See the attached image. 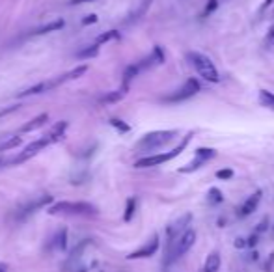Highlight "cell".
Masks as SVG:
<instances>
[{
	"instance_id": "6da1fadb",
	"label": "cell",
	"mask_w": 274,
	"mask_h": 272,
	"mask_svg": "<svg viewBox=\"0 0 274 272\" xmlns=\"http://www.w3.org/2000/svg\"><path fill=\"white\" fill-rule=\"evenodd\" d=\"M196 242V231L194 229H185L181 235H177L176 239L168 240V252H166V265H172L174 261H177L181 256H185L189 250L194 246Z\"/></svg>"
},
{
	"instance_id": "7a4b0ae2",
	"label": "cell",
	"mask_w": 274,
	"mask_h": 272,
	"mask_svg": "<svg viewBox=\"0 0 274 272\" xmlns=\"http://www.w3.org/2000/svg\"><path fill=\"white\" fill-rule=\"evenodd\" d=\"M50 214H77V216H96L97 211L96 205L86 203V201H58L50 209Z\"/></svg>"
},
{
	"instance_id": "3957f363",
	"label": "cell",
	"mask_w": 274,
	"mask_h": 272,
	"mask_svg": "<svg viewBox=\"0 0 274 272\" xmlns=\"http://www.w3.org/2000/svg\"><path fill=\"white\" fill-rule=\"evenodd\" d=\"M192 134H189V136H185V140L179 144L177 147L174 149V151H168V153H159V155H151V157H144V159H140V160H136V168H153V166H161L164 164V162H168V160H172V159H176L185 147H187V144L191 142Z\"/></svg>"
},
{
	"instance_id": "277c9868",
	"label": "cell",
	"mask_w": 274,
	"mask_h": 272,
	"mask_svg": "<svg viewBox=\"0 0 274 272\" xmlns=\"http://www.w3.org/2000/svg\"><path fill=\"white\" fill-rule=\"evenodd\" d=\"M189 60L192 62V65L196 67V71L200 73V77H203V80L207 82H218V71L213 65V62L207 58L205 54H200V52H191L189 54Z\"/></svg>"
},
{
	"instance_id": "5b68a950",
	"label": "cell",
	"mask_w": 274,
	"mask_h": 272,
	"mask_svg": "<svg viewBox=\"0 0 274 272\" xmlns=\"http://www.w3.org/2000/svg\"><path fill=\"white\" fill-rule=\"evenodd\" d=\"M176 138V130H157V132H149L145 134L142 140L138 142V149H145V151H153L162 145L170 144Z\"/></svg>"
},
{
	"instance_id": "8992f818",
	"label": "cell",
	"mask_w": 274,
	"mask_h": 272,
	"mask_svg": "<svg viewBox=\"0 0 274 272\" xmlns=\"http://www.w3.org/2000/svg\"><path fill=\"white\" fill-rule=\"evenodd\" d=\"M56 140L50 136V134H47V136H43V138H39V140H36V142H32V144H28L26 147H24V151L13 162H24V160H28L30 157H34V155H37L39 151H43L45 147H48L50 144H54Z\"/></svg>"
},
{
	"instance_id": "52a82bcc",
	"label": "cell",
	"mask_w": 274,
	"mask_h": 272,
	"mask_svg": "<svg viewBox=\"0 0 274 272\" xmlns=\"http://www.w3.org/2000/svg\"><path fill=\"white\" fill-rule=\"evenodd\" d=\"M200 92V82L196 80V79H189L187 82L183 84L181 88H179L177 92H174V94L166 97L168 103H177V101H185V99H189L192 95H196Z\"/></svg>"
},
{
	"instance_id": "ba28073f",
	"label": "cell",
	"mask_w": 274,
	"mask_h": 272,
	"mask_svg": "<svg viewBox=\"0 0 274 272\" xmlns=\"http://www.w3.org/2000/svg\"><path fill=\"white\" fill-rule=\"evenodd\" d=\"M157 250H159V235H153L145 244H144L142 248L136 250V252H132V254H129L127 257H129V259H142V257L153 256Z\"/></svg>"
},
{
	"instance_id": "9c48e42d",
	"label": "cell",
	"mask_w": 274,
	"mask_h": 272,
	"mask_svg": "<svg viewBox=\"0 0 274 272\" xmlns=\"http://www.w3.org/2000/svg\"><path fill=\"white\" fill-rule=\"evenodd\" d=\"M192 220V214H185V216H181L176 224H172L168 227V240H172V239H176L177 235H181L185 229H187V225L189 222Z\"/></svg>"
},
{
	"instance_id": "30bf717a",
	"label": "cell",
	"mask_w": 274,
	"mask_h": 272,
	"mask_svg": "<svg viewBox=\"0 0 274 272\" xmlns=\"http://www.w3.org/2000/svg\"><path fill=\"white\" fill-rule=\"evenodd\" d=\"M52 201V196H41V198H37V200L30 201L28 205H24L23 209H21V216H28V214L36 213L37 209H41V207H45V205H48Z\"/></svg>"
},
{
	"instance_id": "8fae6325",
	"label": "cell",
	"mask_w": 274,
	"mask_h": 272,
	"mask_svg": "<svg viewBox=\"0 0 274 272\" xmlns=\"http://www.w3.org/2000/svg\"><path fill=\"white\" fill-rule=\"evenodd\" d=\"M259 200H261V190H258V192H254L252 196H248V200L244 201V205H242V209H241V216H246V214H252L256 209H258V205H259Z\"/></svg>"
},
{
	"instance_id": "7c38bea8",
	"label": "cell",
	"mask_w": 274,
	"mask_h": 272,
	"mask_svg": "<svg viewBox=\"0 0 274 272\" xmlns=\"http://www.w3.org/2000/svg\"><path fill=\"white\" fill-rule=\"evenodd\" d=\"M220 254L218 252H211L205 259V265H203V272H218L220 269Z\"/></svg>"
},
{
	"instance_id": "4fadbf2b",
	"label": "cell",
	"mask_w": 274,
	"mask_h": 272,
	"mask_svg": "<svg viewBox=\"0 0 274 272\" xmlns=\"http://www.w3.org/2000/svg\"><path fill=\"white\" fill-rule=\"evenodd\" d=\"M47 121H48L47 114H39V116H37V118H34L32 121L24 123L23 129H21V132H30V130H36V129H39V127H43Z\"/></svg>"
},
{
	"instance_id": "5bb4252c",
	"label": "cell",
	"mask_w": 274,
	"mask_h": 272,
	"mask_svg": "<svg viewBox=\"0 0 274 272\" xmlns=\"http://www.w3.org/2000/svg\"><path fill=\"white\" fill-rule=\"evenodd\" d=\"M64 21L58 19V21H52V23L45 24V26H39L36 32H32L34 36H43V34H48V32H56V30H62L64 28Z\"/></svg>"
},
{
	"instance_id": "9a60e30c",
	"label": "cell",
	"mask_w": 274,
	"mask_h": 272,
	"mask_svg": "<svg viewBox=\"0 0 274 272\" xmlns=\"http://www.w3.org/2000/svg\"><path fill=\"white\" fill-rule=\"evenodd\" d=\"M65 244H67V231L60 229L58 233L52 237V240H50V250H64Z\"/></svg>"
},
{
	"instance_id": "2e32d148",
	"label": "cell",
	"mask_w": 274,
	"mask_h": 272,
	"mask_svg": "<svg viewBox=\"0 0 274 272\" xmlns=\"http://www.w3.org/2000/svg\"><path fill=\"white\" fill-rule=\"evenodd\" d=\"M125 90H127V88H121V90H118V92H108L107 95H103V97L99 99V103H101V105L118 103V101H121V99H123V95H125Z\"/></svg>"
},
{
	"instance_id": "e0dca14e",
	"label": "cell",
	"mask_w": 274,
	"mask_h": 272,
	"mask_svg": "<svg viewBox=\"0 0 274 272\" xmlns=\"http://www.w3.org/2000/svg\"><path fill=\"white\" fill-rule=\"evenodd\" d=\"M99 54V45H88V47H84L82 50H79L77 52V58L81 60H88V58H94Z\"/></svg>"
},
{
	"instance_id": "ac0fdd59",
	"label": "cell",
	"mask_w": 274,
	"mask_h": 272,
	"mask_svg": "<svg viewBox=\"0 0 274 272\" xmlns=\"http://www.w3.org/2000/svg\"><path fill=\"white\" fill-rule=\"evenodd\" d=\"M205 162H207L205 159H202V157H196V159L192 160L191 164H189V166H185V168H181L179 172H181V174H189V172H196V170H200V168H202V166L205 164Z\"/></svg>"
},
{
	"instance_id": "d6986e66",
	"label": "cell",
	"mask_w": 274,
	"mask_h": 272,
	"mask_svg": "<svg viewBox=\"0 0 274 272\" xmlns=\"http://www.w3.org/2000/svg\"><path fill=\"white\" fill-rule=\"evenodd\" d=\"M134 209H136V200H134V198L127 200V207H125V214H123V220H125V222H131L132 214H134Z\"/></svg>"
},
{
	"instance_id": "ffe728a7",
	"label": "cell",
	"mask_w": 274,
	"mask_h": 272,
	"mask_svg": "<svg viewBox=\"0 0 274 272\" xmlns=\"http://www.w3.org/2000/svg\"><path fill=\"white\" fill-rule=\"evenodd\" d=\"M112 39H118V32H116V30H110V32L101 34V36L97 37L96 45H103V43H108V41H112Z\"/></svg>"
},
{
	"instance_id": "44dd1931",
	"label": "cell",
	"mask_w": 274,
	"mask_h": 272,
	"mask_svg": "<svg viewBox=\"0 0 274 272\" xmlns=\"http://www.w3.org/2000/svg\"><path fill=\"white\" fill-rule=\"evenodd\" d=\"M259 99H261V103L265 107L274 108V94L267 92V90H261V92H259Z\"/></svg>"
},
{
	"instance_id": "7402d4cb",
	"label": "cell",
	"mask_w": 274,
	"mask_h": 272,
	"mask_svg": "<svg viewBox=\"0 0 274 272\" xmlns=\"http://www.w3.org/2000/svg\"><path fill=\"white\" fill-rule=\"evenodd\" d=\"M216 155L215 149H209V147H200L198 151H196V157H202V159H205V160H209V159H213Z\"/></svg>"
},
{
	"instance_id": "603a6c76",
	"label": "cell",
	"mask_w": 274,
	"mask_h": 272,
	"mask_svg": "<svg viewBox=\"0 0 274 272\" xmlns=\"http://www.w3.org/2000/svg\"><path fill=\"white\" fill-rule=\"evenodd\" d=\"M21 144V138H17V136H12L8 142H4L0 145V151H6V149H12V147H17Z\"/></svg>"
},
{
	"instance_id": "cb8c5ba5",
	"label": "cell",
	"mask_w": 274,
	"mask_h": 272,
	"mask_svg": "<svg viewBox=\"0 0 274 272\" xmlns=\"http://www.w3.org/2000/svg\"><path fill=\"white\" fill-rule=\"evenodd\" d=\"M231 177H233V170H229V168H224V170L216 172V179H220V181H227Z\"/></svg>"
},
{
	"instance_id": "d4e9b609",
	"label": "cell",
	"mask_w": 274,
	"mask_h": 272,
	"mask_svg": "<svg viewBox=\"0 0 274 272\" xmlns=\"http://www.w3.org/2000/svg\"><path fill=\"white\" fill-rule=\"evenodd\" d=\"M209 200L213 201V203L222 201V192H220L218 189H211V190H209Z\"/></svg>"
},
{
	"instance_id": "484cf974",
	"label": "cell",
	"mask_w": 274,
	"mask_h": 272,
	"mask_svg": "<svg viewBox=\"0 0 274 272\" xmlns=\"http://www.w3.org/2000/svg\"><path fill=\"white\" fill-rule=\"evenodd\" d=\"M110 123H112V125H114L118 130H121V132H127V130H129V125H127V123H123V121H119V119H112Z\"/></svg>"
},
{
	"instance_id": "4316f807",
	"label": "cell",
	"mask_w": 274,
	"mask_h": 272,
	"mask_svg": "<svg viewBox=\"0 0 274 272\" xmlns=\"http://www.w3.org/2000/svg\"><path fill=\"white\" fill-rule=\"evenodd\" d=\"M265 43L269 45V47H274V24L269 28V32H267V37H265Z\"/></svg>"
},
{
	"instance_id": "83f0119b",
	"label": "cell",
	"mask_w": 274,
	"mask_h": 272,
	"mask_svg": "<svg viewBox=\"0 0 274 272\" xmlns=\"http://www.w3.org/2000/svg\"><path fill=\"white\" fill-rule=\"evenodd\" d=\"M216 8H218V0H209V4H207V8H205L203 15H209V13H213Z\"/></svg>"
},
{
	"instance_id": "f1b7e54d",
	"label": "cell",
	"mask_w": 274,
	"mask_h": 272,
	"mask_svg": "<svg viewBox=\"0 0 274 272\" xmlns=\"http://www.w3.org/2000/svg\"><path fill=\"white\" fill-rule=\"evenodd\" d=\"M17 108H19V107H8L6 110H0V118H4L6 114H12V112H15Z\"/></svg>"
},
{
	"instance_id": "f546056e",
	"label": "cell",
	"mask_w": 274,
	"mask_h": 272,
	"mask_svg": "<svg viewBox=\"0 0 274 272\" xmlns=\"http://www.w3.org/2000/svg\"><path fill=\"white\" fill-rule=\"evenodd\" d=\"M97 21V17L96 15H88L86 19H84V24H90V23H96Z\"/></svg>"
},
{
	"instance_id": "4dcf8cb0",
	"label": "cell",
	"mask_w": 274,
	"mask_h": 272,
	"mask_svg": "<svg viewBox=\"0 0 274 272\" xmlns=\"http://www.w3.org/2000/svg\"><path fill=\"white\" fill-rule=\"evenodd\" d=\"M86 2H92V0H69V6H75V4H86Z\"/></svg>"
},
{
	"instance_id": "1f68e13d",
	"label": "cell",
	"mask_w": 274,
	"mask_h": 272,
	"mask_svg": "<svg viewBox=\"0 0 274 272\" xmlns=\"http://www.w3.org/2000/svg\"><path fill=\"white\" fill-rule=\"evenodd\" d=\"M256 242H258V239H256V237H252L250 240H246V246H256Z\"/></svg>"
},
{
	"instance_id": "d6a6232c",
	"label": "cell",
	"mask_w": 274,
	"mask_h": 272,
	"mask_svg": "<svg viewBox=\"0 0 274 272\" xmlns=\"http://www.w3.org/2000/svg\"><path fill=\"white\" fill-rule=\"evenodd\" d=\"M271 4H273V0H265V2H263V6H261V12H263V10H267Z\"/></svg>"
},
{
	"instance_id": "836d02e7",
	"label": "cell",
	"mask_w": 274,
	"mask_h": 272,
	"mask_svg": "<svg viewBox=\"0 0 274 272\" xmlns=\"http://www.w3.org/2000/svg\"><path fill=\"white\" fill-rule=\"evenodd\" d=\"M235 244H237L239 248H242V246H246V242H244V239H237V242H235Z\"/></svg>"
},
{
	"instance_id": "e575fe53",
	"label": "cell",
	"mask_w": 274,
	"mask_h": 272,
	"mask_svg": "<svg viewBox=\"0 0 274 272\" xmlns=\"http://www.w3.org/2000/svg\"><path fill=\"white\" fill-rule=\"evenodd\" d=\"M0 164H2V160H0Z\"/></svg>"
}]
</instances>
